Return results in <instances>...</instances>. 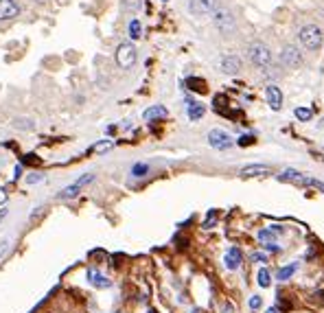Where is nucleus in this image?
Here are the masks:
<instances>
[{"instance_id": "f257e3e1", "label": "nucleus", "mask_w": 324, "mask_h": 313, "mask_svg": "<svg viewBox=\"0 0 324 313\" xmlns=\"http://www.w3.org/2000/svg\"><path fill=\"white\" fill-rule=\"evenodd\" d=\"M298 44L302 51H320L322 46V31L320 27H315V24H307V27H302L298 31Z\"/></svg>"}, {"instance_id": "f03ea898", "label": "nucleus", "mask_w": 324, "mask_h": 313, "mask_svg": "<svg viewBox=\"0 0 324 313\" xmlns=\"http://www.w3.org/2000/svg\"><path fill=\"white\" fill-rule=\"evenodd\" d=\"M248 57L252 64L263 70H269V66H272V51L263 42H254V44L248 46Z\"/></svg>"}, {"instance_id": "7ed1b4c3", "label": "nucleus", "mask_w": 324, "mask_h": 313, "mask_svg": "<svg viewBox=\"0 0 324 313\" xmlns=\"http://www.w3.org/2000/svg\"><path fill=\"white\" fill-rule=\"evenodd\" d=\"M213 24L217 27V31L224 35V38H230V35L237 31V20L228 9L213 11Z\"/></svg>"}, {"instance_id": "20e7f679", "label": "nucleus", "mask_w": 324, "mask_h": 313, "mask_svg": "<svg viewBox=\"0 0 324 313\" xmlns=\"http://www.w3.org/2000/svg\"><path fill=\"white\" fill-rule=\"evenodd\" d=\"M304 62V55L300 53V48L296 44H285L283 51H280V64L285 66V68H300Z\"/></svg>"}, {"instance_id": "39448f33", "label": "nucleus", "mask_w": 324, "mask_h": 313, "mask_svg": "<svg viewBox=\"0 0 324 313\" xmlns=\"http://www.w3.org/2000/svg\"><path fill=\"white\" fill-rule=\"evenodd\" d=\"M136 46L131 44V42H123V44H118L116 48V64L121 66V68H131V66L136 64Z\"/></svg>"}, {"instance_id": "423d86ee", "label": "nucleus", "mask_w": 324, "mask_h": 313, "mask_svg": "<svg viewBox=\"0 0 324 313\" xmlns=\"http://www.w3.org/2000/svg\"><path fill=\"white\" fill-rule=\"evenodd\" d=\"M208 142H211L213 149H219V151H224V149H230L235 140L230 138V134H226L224 129H211L208 131Z\"/></svg>"}, {"instance_id": "0eeeda50", "label": "nucleus", "mask_w": 324, "mask_h": 313, "mask_svg": "<svg viewBox=\"0 0 324 313\" xmlns=\"http://www.w3.org/2000/svg\"><path fill=\"white\" fill-rule=\"evenodd\" d=\"M92 180H94V176H92V173H86V176H81L79 180H77V182L75 184H70V186H66V189L62 191V193H59V200H70V197H75V195H79V191L83 189V186H86V184H90V182H92Z\"/></svg>"}, {"instance_id": "6e6552de", "label": "nucleus", "mask_w": 324, "mask_h": 313, "mask_svg": "<svg viewBox=\"0 0 324 313\" xmlns=\"http://www.w3.org/2000/svg\"><path fill=\"white\" fill-rule=\"evenodd\" d=\"M215 7H217V0H191L189 3V11L197 18L213 14Z\"/></svg>"}, {"instance_id": "1a4fd4ad", "label": "nucleus", "mask_w": 324, "mask_h": 313, "mask_svg": "<svg viewBox=\"0 0 324 313\" xmlns=\"http://www.w3.org/2000/svg\"><path fill=\"white\" fill-rule=\"evenodd\" d=\"M278 180L280 182H293V184H300V186H309L311 178H304L302 173L296 171V169H285V171L278 176Z\"/></svg>"}, {"instance_id": "9d476101", "label": "nucleus", "mask_w": 324, "mask_h": 313, "mask_svg": "<svg viewBox=\"0 0 324 313\" xmlns=\"http://www.w3.org/2000/svg\"><path fill=\"white\" fill-rule=\"evenodd\" d=\"M221 70H224L226 75H237V72H241V57L224 55V59H221Z\"/></svg>"}, {"instance_id": "9b49d317", "label": "nucleus", "mask_w": 324, "mask_h": 313, "mask_svg": "<svg viewBox=\"0 0 324 313\" xmlns=\"http://www.w3.org/2000/svg\"><path fill=\"white\" fill-rule=\"evenodd\" d=\"M265 99L272 110H280L283 107V92H280L276 86H267L265 88Z\"/></svg>"}, {"instance_id": "f8f14e48", "label": "nucleus", "mask_w": 324, "mask_h": 313, "mask_svg": "<svg viewBox=\"0 0 324 313\" xmlns=\"http://www.w3.org/2000/svg\"><path fill=\"white\" fill-rule=\"evenodd\" d=\"M20 14V7L14 0H0V20H11Z\"/></svg>"}, {"instance_id": "ddd939ff", "label": "nucleus", "mask_w": 324, "mask_h": 313, "mask_svg": "<svg viewBox=\"0 0 324 313\" xmlns=\"http://www.w3.org/2000/svg\"><path fill=\"white\" fill-rule=\"evenodd\" d=\"M272 173V169L265 167V165H248V167H243L241 169V176L243 178H254V176H269Z\"/></svg>"}, {"instance_id": "4468645a", "label": "nucleus", "mask_w": 324, "mask_h": 313, "mask_svg": "<svg viewBox=\"0 0 324 313\" xmlns=\"http://www.w3.org/2000/svg\"><path fill=\"white\" fill-rule=\"evenodd\" d=\"M283 232V228L280 226H274V230H269V228H263V230H259V241L263 245H272L276 241V234Z\"/></svg>"}, {"instance_id": "2eb2a0df", "label": "nucleus", "mask_w": 324, "mask_h": 313, "mask_svg": "<svg viewBox=\"0 0 324 313\" xmlns=\"http://www.w3.org/2000/svg\"><path fill=\"white\" fill-rule=\"evenodd\" d=\"M226 267L228 269H239L241 267V252L237 248H230L226 252Z\"/></svg>"}, {"instance_id": "dca6fc26", "label": "nucleus", "mask_w": 324, "mask_h": 313, "mask_svg": "<svg viewBox=\"0 0 324 313\" xmlns=\"http://www.w3.org/2000/svg\"><path fill=\"white\" fill-rule=\"evenodd\" d=\"M145 120H158V118H167V107L165 105H151L149 110H145L142 114Z\"/></svg>"}, {"instance_id": "f3484780", "label": "nucleus", "mask_w": 324, "mask_h": 313, "mask_svg": "<svg viewBox=\"0 0 324 313\" xmlns=\"http://www.w3.org/2000/svg\"><path fill=\"white\" fill-rule=\"evenodd\" d=\"M88 278L92 285H97V287H110V280L105 278V276H101L97 269H88Z\"/></svg>"}, {"instance_id": "a211bd4d", "label": "nucleus", "mask_w": 324, "mask_h": 313, "mask_svg": "<svg viewBox=\"0 0 324 313\" xmlns=\"http://www.w3.org/2000/svg\"><path fill=\"white\" fill-rule=\"evenodd\" d=\"M187 114H189V118H191V120H200V118L204 116V114H206V107H204L202 103H191Z\"/></svg>"}, {"instance_id": "6ab92c4d", "label": "nucleus", "mask_w": 324, "mask_h": 313, "mask_svg": "<svg viewBox=\"0 0 324 313\" xmlns=\"http://www.w3.org/2000/svg\"><path fill=\"white\" fill-rule=\"evenodd\" d=\"M296 269H298V263L287 265V267H280V269H278V280H289L291 276L296 274Z\"/></svg>"}, {"instance_id": "aec40b11", "label": "nucleus", "mask_w": 324, "mask_h": 313, "mask_svg": "<svg viewBox=\"0 0 324 313\" xmlns=\"http://www.w3.org/2000/svg\"><path fill=\"white\" fill-rule=\"evenodd\" d=\"M149 173V165H145V162H138V165L131 167V176L134 178H145Z\"/></svg>"}, {"instance_id": "412c9836", "label": "nucleus", "mask_w": 324, "mask_h": 313, "mask_svg": "<svg viewBox=\"0 0 324 313\" xmlns=\"http://www.w3.org/2000/svg\"><path fill=\"white\" fill-rule=\"evenodd\" d=\"M123 11H127V14H136L138 9H140V0H123Z\"/></svg>"}, {"instance_id": "4be33fe9", "label": "nucleus", "mask_w": 324, "mask_h": 313, "mask_svg": "<svg viewBox=\"0 0 324 313\" xmlns=\"http://www.w3.org/2000/svg\"><path fill=\"white\" fill-rule=\"evenodd\" d=\"M311 116H313V112H311L309 107H296V118L298 120H304V123H307Z\"/></svg>"}, {"instance_id": "5701e85b", "label": "nucleus", "mask_w": 324, "mask_h": 313, "mask_svg": "<svg viewBox=\"0 0 324 313\" xmlns=\"http://www.w3.org/2000/svg\"><path fill=\"white\" fill-rule=\"evenodd\" d=\"M140 31H142V29H140V22H138V20H131V22H129V35H131V40H138V38H140Z\"/></svg>"}, {"instance_id": "b1692460", "label": "nucleus", "mask_w": 324, "mask_h": 313, "mask_svg": "<svg viewBox=\"0 0 324 313\" xmlns=\"http://www.w3.org/2000/svg\"><path fill=\"white\" fill-rule=\"evenodd\" d=\"M187 83L191 86V90H195V92H204V81L202 79H195V77H191V79H187Z\"/></svg>"}, {"instance_id": "393cba45", "label": "nucleus", "mask_w": 324, "mask_h": 313, "mask_svg": "<svg viewBox=\"0 0 324 313\" xmlns=\"http://www.w3.org/2000/svg\"><path fill=\"white\" fill-rule=\"evenodd\" d=\"M14 125L16 127H22V129H33V123L31 120H27V118H16Z\"/></svg>"}, {"instance_id": "a878e982", "label": "nucleus", "mask_w": 324, "mask_h": 313, "mask_svg": "<svg viewBox=\"0 0 324 313\" xmlns=\"http://www.w3.org/2000/svg\"><path fill=\"white\" fill-rule=\"evenodd\" d=\"M259 285L261 287H269V272L267 269H261L259 272Z\"/></svg>"}, {"instance_id": "bb28decb", "label": "nucleus", "mask_w": 324, "mask_h": 313, "mask_svg": "<svg viewBox=\"0 0 324 313\" xmlns=\"http://www.w3.org/2000/svg\"><path fill=\"white\" fill-rule=\"evenodd\" d=\"M112 147V140H103V142H99V144H94V151H107V149Z\"/></svg>"}, {"instance_id": "cd10ccee", "label": "nucleus", "mask_w": 324, "mask_h": 313, "mask_svg": "<svg viewBox=\"0 0 324 313\" xmlns=\"http://www.w3.org/2000/svg\"><path fill=\"white\" fill-rule=\"evenodd\" d=\"M261 304H263L261 296H252L250 298V309H261Z\"/></svg>"}, {"instance_id": "c85d7f7f", "label": "nucleus", "mask_w": 324, "mask_h": 313, "mask_svg": "<svg viewBox=\"0 0 324 313\" xmlns=\"http://www.w3.org/2000/svg\"><path fill=\"white\" fill-rule=\"evenodd\" d=\"M252 261H259V263H267V254H263V252H254V254H252Z\"/></svg>"}, {"instance_id": "c756f323", "label": "nucleus", "mask_w": 324, "mask_h": 313, "mask_svg": "<svg viewBox=\"0 0 324 313\" xmlns=\"http://www.w3.org/2000/svg\"><path fill=\"white\" fill-rule=\"evenodd\" d=\"M40 180H42L40 173H33V176H29V178H27V182H29V184H35V182H40Z\"/></svg>"}, {"instance_id": "7c9ffc66", "label": "nucleus", "mask_w": 324, "mask_h": 313, "mask_svg": "<svg viewBox=\"0 0 324 313\" xmlns=\"http://www.w3.org/2000/svg\"><path fill=\"white\" fill-rule=\"evenodd\" d=\"M252 142H254V136H243L241 140H239V144H243V147L245 144H252Z\"/></svg>"}, {"instance_id": "2f4dec72", "label": "nucleus", "mask_w": 324, "mask_h": 313, "mask_svg": "<svg viewBox=\"0 0 324 313\" xmlns=\"http://www.w3.org/2000/svg\"><path fill=\"white\" fill-rule=\"evenodd\" d=\"M7 245H9V241H3V243H0V256L7 252Z\"/></svg>"}, {"instance_id": "473e14b6", "label": "nucleus", "mask_w": 324, "mask_h": 313, "mask_svg": "<svg viewBox=\"0 0 324 313\" xmlns=\"http://www.w3.org/2000/svg\"><path fill=\"white\" fill-rule=\"evenodd\" d=\"M7 202V193H5V189H0V204Z\"/></svg>"}, {"instance_id": "72a5a7b5", "label": "nucleus", "mask_w": 324, "mask_h": 313, "mask_svg": "<svg viewBox=\"0 0 324 313\" xmlns=\"http://www.w3.org/2000/svg\"><path fill=\"white\" fill-rule=\"evenodd\" d=\"M213 221H215V213L208 215V221H206V228H211L213 226Z\"/></svg>"}, {"instance_id": "f704fd0d", "label": "nucleus", "mask_w": 324, "mask_h": 313, "mask_svg": "<svg viewBox=\"0 0 324 313\" xmlns=\"http://www.w3.org/2000/svg\"><path fill=\"white\" fill-rule=\"evenodd\" d=\"M5 217H7V208H0V224H3Z\"/></svg>"}, {"instance_id": "c9c22d12", "label": "nucleus", "mask_w": 324, "mask_h": 313, "mask_svg": "<svg viewBox=\"0 0 324 313\" xmlns=\"http://www.w3.org/2000/svg\"><path fill=\"white\" fill-rule=\"evenodd\" d=\"M267 313H278V309H274V306H272V309H267Z\"/></svg>"}, {"instance_id": "e433bc0d", "label": "nucleus", "mask_w": 324, "mask_h": 313, "mask_svg": "<svg viewBox=\"0 0 324 313\" xmlns=\"http://www.w3.org/2000/svg\"><path fill=\"white\" fill-rule=\"evenodd\" d=\"M38 3H44V0H38Z\"/></svg>"}]
</instances>
